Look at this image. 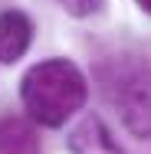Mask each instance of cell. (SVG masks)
Instances as JSON below:
<instances>
[{"mask_svg": "<svg viewBox=\"0 0 151 154\" xmlns=\"http://www.w3.org/2000/svg\"><path fill=\"white\" fill-rule=\"evenodd\" d=\"M89 98V82L72 59H43L30 66L20 79V102L33 125L62 128Z\"/></svg>", "mask_w": 151, "mask_h": 154, "instance_id": "1", "label": "cell"}, {"mask_svg": "<svg viewBox=\"0 0 151 154\" xmlns=\"http://www.w3.org/2000/svg\"><path fill=\"white\" fill-rule=\"evenodd\" d=\"M99 82L121 125L135 138L151 141V62L141 56L112 59L99 69Z\"/></svg>", "mask_w": 151, "mask_h": 154, "instance_id": "2", "label": "cell"}, {"mask_svg": "<svg viewBox=\"0 0 151 154\" xmlns=\"http://www.w3.org/2000/svg\"><path fill=\"white\" fill-rule=\"evenodd\" d=\"M69 154H128L99 115H86L66 138Z\"/></svg>", "mask_w": 151, "mask_h": 154, "instance_id": "3", "label": "cell"}, {"mask_svg": "<svg viewBox=\"0 0 151 154\" xmlns=\"http://www.w3.org/2000/svg\"><path fill=\"white\" fill-rule=\"evenodd\" d=\"M33 20L23 10H3L0 13V62L10 66V62L23 59L27 49L33 43Z\"/></svg>", "mask_w": 151, "mask_h": 154, "instance_id": "4", "label": "cell"}, {"mask_svg": "<svg viewBox=\"0 0 151 154\" xmlns=\"http://www.w3.org/2000/svg\"><path fill=\"white\" fill-rule=\"evenodd\" d=\"M0 154H43L39 128L23 115L0 118Z\"/></svg>", "mask_w": 151, "mask_h": 154, "instance_id": "5", "label": "cell"}, {"mask_svg": "<svg viewBox=\"0 0 151 154\" xmlns=\"http://www.w3.org/2000/svg\"><path fill=\"white\" fill-rule=\"evenodd\" d=\"M56 3H59L69 17H76V20H86V17L99 13V10L105 7V0H56Z\"/></svg>", "mask_w": 151, "mask_h": 154, "instance_id": "6", "label": "cell"}, {"mask_svg": "<svg viewBox=\"0 0 151 154\" xmlns=\"http://www.w3.org/2000/svg\"><path fill=\"white\" fill-rule=\"evenodd\" d=\"M135 3H138V7L145 10V13H151V0H135Z\"/></svg>", "mask_w": 151, "mask_h": 154, "instance_id": "7", "label": "cell"}]
</instances>
